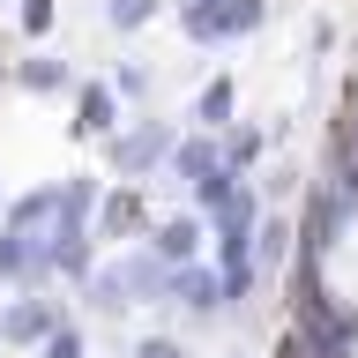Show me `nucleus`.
Instances as JSON below:
<instances>
[{
  "instance_id": "nucleus-1",
  "label": "nucleus",
  "mask_w": 358,
  "mask_h": 358,
  "mask_svg": "<svg viewBox=\"0 0 358 358\" xmlns=\"http://www.w3.org/2000/svg\"><path fill=\"white\" fill-rule=\"evenodd\" d=\"M164 284H172V268L150 246H127V254H112L83 276V299L90 313H127V306H164Z\"/></svg>"
},
{
  "instance_id": "nucleus-2",
  "label": "nucleus",
  "mask_w": 358,
  "mask_h": 358,
  "mask_svg": "<svg viewBox=\"0 0 358 358\" xmlns=\"http://www.w3.org/2000/svg\"><path fill=\"white\" fill-rule=\"evenodd\" d=\"M172 150H179V127H172V120H157V112H142L134 127L105 134V172L127 179V187H142V179H157L164 164H172Z\"/></svg>"
},
{
  "instance_id": "nucleus-3",
  "label": "nucleus",
  "mask_w": 358,
  "mask_h": 358,
  "mask_svg": "<svg viewBox=\"0 0 358 358\" xmlns=\"http://www.w3.org/2000/svg\"><path fill=\"white\" fill-rule=\"evenodd\" d=\"M268 22V0H194L179 8V30L194 45H231V38H254Z\"/></svg>"
},
{
  "instance_id": "nucleus-4",
  "label": "nucleus",
  "mask_w": 358,
  "mask_h": 358,
  "mask_svg": "<svg viewBox=\"0 0 358 358\" xmlns=\"http://www.w3.org/2000/svg\"><path fill=\"white\" fill-rule=\"evenodd\" d=\"M60 321H67L60 299H45V291H22V299H8V306H0V343H8V351H38V343L60 329Z\"/></svg>"
},
{
  "instance_id": "nucleus-5",
  "label": "nucleus",
  "mask_w": 358,
  "mask_h": 358,
  "mask_svg": "<svg viewBox=\"0 0 358 358\" xmlns=\"http://www.w3.org/2000/svg\"><path fill=\"white\" fill-rule=\"evenodd\" d=\"M127 239H150V201H142V187H112V194H97V246H127Z\"/></svg>"
},
{
  "instance_id": "nucleus-6",
  "label": "nucleus",
  "mask_w": 358,
  "mask_h": 358,
  "mask_svg": "<svg viewBox=\"0 0 358 358\" xmlns=\"http://www.w3.org/2000/svg\"><path fill=\"white\" fill-rule=\"evenodd\" d=\"M164 306H179L187 321H217V313H224V276H217V268H201V262L172 268V284H164Z\"/></svg>"
},
{
  "instance_id": "nucleus-7",
  "label": "nucleus",
  "mask_w": 358,
  "mask_h": 358,
  "mask_svg": "<svg viewBox=\"0 0 358 358\" xmlns=\"http://www.w3.org/2000/svg\"><path fill=\"white\" fill-rule=\"evenodd\" d=\"M75 142H105V134H120V90L112 83H75Z\"/></svg>"
},
{
  "instance_id": "nucleus-8",
  "label": "nucleus",
  "mask_w": 358,
  "mask_h": 358,
  "mask_svg": "<svg viewBox=\"0 0 358 358\" xmlns=\"http://www.w3.org/2000/svg\"><path fill=\"white\" fill-rule=\"evenodd\" d=\"M157 254L164 268H187L201 254V209H179V217H164V224H150V239H142Z\"/></svg>"
},
{
  "instance_id": "nucleus-9",
  "label": "nucleus",
  "mask_w": 358,
  "mask_h": 358,
  "mask_svg": "<svg viewBox=\"0 0 358 358\" xmlns=\"http://www.w3.org/2000/svg\"><path fill=\"white\" fill-rule=\"evenodd\" d=\"M291 239H299L291 217H262L254 224V268H262V284H276V276L291 268Z\"/></svg>"
},
{
  "instance_id": "nucleus-10",
  "label": "nucleus",
  "mask_w": 358,
  "mask_h": 358,
  "mask_svg": "<svg viewBox=\"0 0 358 358\" xmlns=\"http://www.w3.org/2000/svg\"><path fill=\"white\" fill-rule=\"evenodd\" d=\"M83 75L60 60V52H30V60H15V90H30V97H60V90H75Z\"/></svg>"
},
{
  "instance_id": "nucleus-11",
  "label": "nucleus",
  "mask_w": 358,
  "mask_h": 358,
  "mask_svg": "<svg viewBox=\"0 0 358 358\" xmlns=\"http://www.w3.org/2000/svg\"><path fill=\"white\" fill-rule=\"evenodd\" d=\"M164 172L187 179V187H201L209 172H224V142H217V134H187V142L172 150V164H164Z\"/></svg>"
},
{
  "instance_id": "nucleus-12",
  "label": "nucleus",
  "mask_w": 358,
  "mask_h": 358,
  "mask_svg": "<svg viewBox=\"0 0 358 358\" xmlns=\"http://www.w3.org/2000/svg\"><path fill=\"white\" fill-rule=\"evenodd\" d=\"M231 112H239V83H231V75L201 83V97H194V127L201 134H224V127H231Z\"/></svg>"
},
{
  "instance_id": "nucleus-13",
  "label": "nucleus",
  "mask_w": 358,
  "mask_h": 358,
  "mask_svg": "<svg viewBox=\"0 0 358 358\" xmlns=\"http://www.w3.org/2000/svg\"><path fill=\"white\" fill-rule=\"evenodd\" d=\"M209 224H217V239H224V231H254V224H262V194L239 179V187H231V194L209 209Z\"/></svg>"
},
{
  "instance_id": "nucleus-14",
  "label": "nucleus",
  "mask_w": 358,
  "mask_h": 358,
  "mask_svg": "<svg viewBox=\"0 0 358 358\" xmlns=\"http://www.w3.org/2000/svg\"><path fill=\"white\" fill-rule=\"evenodd\" d=\"M217 142H224V164H231V172H246V164H254V157L268 150V127H239V120H231V127H224Z\"/></svg>"
},
{
  "instance_id": "nucleus-15",
  "label": "nucleus",
  "mask_w": 358,
  "mask_h": 358,
  "mask_svg": "<svg viewBox=\"0 0 358 358\" xmlns=\"http://www.w3.org/2000/svg\"><path fill=\"white\" fill-rule=\"evenodd\" d=\"M172 8V0H105V22L112 30H142V22H157Z\"/></svg>"
},
{
  "instance_id": "nucleus-16",
  "label": "nucleus",
  "mask_w": 358,
  "mask_h": 358,
  "mask_svg": "<svg viewBox=\"0 0 358 358\" xmlns=\"http://www.w3.org/2000/svg\"><path fill=\"white\" fill-rule=\"evenodd\" d=\"M38 358H90V343H83V329H75V321H60V329L38 343Z\"/></svg>"
},
{
  "instance_id": "nucleus-17",
  "label": "nucleus",
  "mask_w": 358,
  "mask_h": 358,
  "mask_svg": "<svg viewBox=\"0 0 358 358\" xmlns=\"http://www.w3.org/2000/svg\"><path fill=\"white\" fill-rule=\"evenodd\" d=\"M15 22H22V38H52L60 8H52V0H22V8H15Z\"/></svg>"
},
{
  "instance_id": "nucleus-18",
  "label": "nucleus",
  "mask_w": 358,
  "mask_h": 358,
  "mask_svg": "<svg viewBox=\"0 0 358 358\" xmlns=\"http://www.w3.org/2000/svg\"><path fill=\"white\" fill-rule=\"evenodd\" d=\"M112 90H120V97H134V105H142V97H150V67H142V60H127V67H120V75H112Z\"/></svg>"
},
{
  "instance_id": "nucleus-19",
  "label": "nucleus",
  "mask_w": 358,
  "mask_h": 358,
  "mask_svg": "<svg viewBox=\"0 0 358 358\" xmlns=\"http://www.w3.org/2000/svg\"><path fill=\"white\" fill-rule=\"evenodd\" d=\"M134 358H194V351H187L179 336H142V343H134Z\"/></svg>"
},
{
  "instance_id": "nucleus-20",
  "label": "nucleus",
  "mask_w": 358,
  "mask_h": 358,
  "mask_svg": "<svg viewBox=\"0 0 358 358\" xmlns=\"http://www.w3.org/2000/svg\"><path fill=\"white\" fill-rule=\"evenodd\" d=\"M0 83H15V67H0Z\"/></svg>"
},
{
  "instance_id": "nucleus-21",
  "label": "nucleus",
  "mask_w": 358,
  "mask_h": 358,
  "mask_svg": "<svg viewBox=\"0 0 358 358\" xmlns=\"http://www.w3.org/2000/svg\"><path fill=\"white\" fill-rule=\"evenodd\" d=\"M0 217H8V201H0Z\"/></svg>"
}]
</instances>
